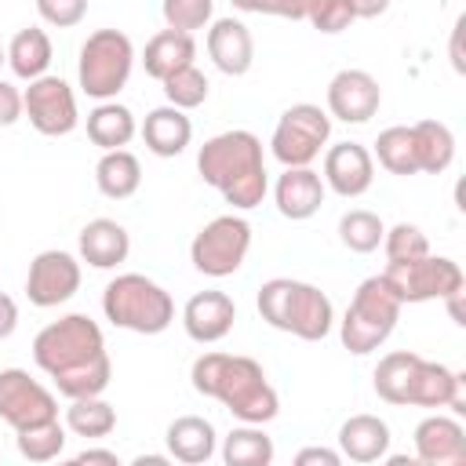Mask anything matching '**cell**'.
<instances>
[{
  "mask_svg": "<svg viewBox=\"0 0 466 466\" xmlns=\"http://www.w3.org/2000/svg\"><path fill=\"white\" fill-rule=\"evenodd\" d=\"M33 360L69 400L106 393L113 379L106 335L98 320H91L87 313H66L47 328H40L33 339Z\"/></svg>",
  "mask_w": 466,
  "mask_h": 466,
  "instance_id": "cell-1",
  "label": "cell"
},
{
  "mask_svg": "<svg viewBox=\"0 0 466 466\" xmlns=\"http://www.w3.org/2000/svg\"><path fill=\"white\" fill-rule=\"evenodd\" d=\"M189 382L200 397L218 400L240 422L266 426L280 411V397L269 386L262 364L240 353H218V350L200 353L189 368Z\"/></svg>",
  "mask_w": 466,
  "mask_h": 466,
  "instance_id": "cell-2",
  "label": "cell"
},
{
  "mask_svg": "<svg viewBox=\"0 0 466 466\" xmlns=\"http://www.w3.org/2000/svg\"><path fill=\"white\" fill-rule=\"evenodd\" d=\"M197 171L200 178L222 193L226 204H233L237 211H251L266 200L269 193V175H266V160H262V142L255 131L233 127V131H218L211 135L200 149H197Z\"/></svg>",
  "mask_w": 466,
  "mask_h": 466,
  "instance_id": "cell-3",
  "label": "cell"
},
{
  "mask_svg": "<svg viewBox=\"0 0 466 466\" xmlns=\"http://www.w3.org/2000/svg\"><path fill=\"white\" fill-rule=\"evenodd\" d=\"M255 306H258V317L269 328L288 331L302 342H320L335 328L331 299L317 284H306V280H295V277L266 280L255 295Z\"/></svg>",
  "mask_w": 466,
  "mask_h": 466,
  "instance_id": "cell-4",
  "label": "cell"
},
{
  "mask_svg": "<svg viewBox=\"0 0 466 466\" xmlns=\"http://www.w3.org/2000/svg\"><path fill=\"white\" fill-rule=\"evenodd\" d=\"M102 313L113 328L160 335L175 320V299L146 273H116L102 291Z\"/></svg>",
  "mask_w": 466,
  "mask_h": 466,
  "instance_id": "cell-5",
  "label": "cell"
},
{
  "mask_svg": "<svg viewBox=\"0 0 466 466\" xmlns=\"http://www.w3.org/2000/svg\"><path fill=\"white\" fill-rule=\"evenodd\" d=\"M400 309H404V302L393 295V288L386 284L382 273L360 280L353 299H350V306H346V313H342V320H339L342 346L353 357L375 353L393 335V328L400 320Z\"/></svg>",
  "mask_w": 466,
  "mask_h": 466,
  "instance_id": "cell-6",
  "label": "cell"
},
{
  "mask_svg": "<svg viewBox=\"0 0 466 466\" xmlns=\"http://www.w3.org/2000/svg\"><path fill=\"white\" fill-rule=\"evenodd\" d=\"M135 69V44L127 33L120 29H95L84 44H80V58H76V80L80 91L95 102H109L116 98Z\"/></svg>",
  "mask_w": 466,
  "mask_h": 466,
  "instance_id": "cell-7",
  "label": "cell"
},
{
  "mask_svg": "<svg viewBox=\"0 0 466 466\" xmlns=\"http://www.w3.org/2000/svg\"><path fill=\"white\" fill-rule=\"evenodd\" d=\"M331 138V116L328 109L313 106V102H295L280 113L273 135H269V153L284 164V167H309Z\"/></svg>",
  "mask_w": 466,
  "mask_h": 466,
  "instance_id": "cell-8",
  "label": "cell"
},
{
  "mask_svg": "<svg viewBox=\"0 0 466 466\" xmlns=\"http://www.w3.org/2000/svg\"><path fill=\"white\" fill-rule=\"evenodd\" d=\"M251 251V226L244 215H218L208 226H200V233L189 244V262L197 273L204 277H233L244 258Z\"/></svg>",
  "mask_w": 466,
  "mask_h": 466,
  "instance_id": "cell-9",
  "label": "cell"
},
{
  "mask_svg": "<svg viewBox=\"0 0 466 466\" xmlns=\"http://www.w3.org/2000/svg\"><path fill=\"white\" fill-rule=\"evenodd\" d=\"M386 284L393 288V295L404 306L415 302H433V299H448L451 291L466 288L462 266L448 255H419V258H404V262H390L382 269Z\"/></svg>",
  "mask_w": 466,
  "mask_h": 466,
  "instance_id": "cell-10",
  "label": "cell"
},
{
  "mask_svg": "<svg viewBox=\"0 0 466 466\" xmlns=\"http://www.w3.org/2000/svg\"><path fill=\"white\" fill-rule=\"evenodd\" d=\"M22 116H29V124L40 135L62 138V135H69L80 124L76 95H73V87L62 76L44 73V76L29 80V87L22 91Z\"/></svg>",
  "mask_w": 466,
  "mask_h": 466,
  "instance_id": "cell-11",
  "label": "cell"
},
{
  "mask_svg": "<svg viewBox=\"0 0 466 466\" xmlns=\"http://www.w3.org/2000/svg\"><path fill=\"white\" fill-rule=\"evenodd\" d=\"M0 419L11 430H25L36 422L58 419V400L25 368H4L0 371Z\"/></svg>",
  "mask_w": 466,
  "mask_h": 466,
  "instance_id": "cell-12",
  "label": "cell"
},
{
  "mask_svg": "<svg viewBox=\"0 0 466 466\" xmlns=\"http://www.w3.org/2000/svg\"><path fill=\"white\" fill-rule=\"evenodd\" d=\"M80 291V258L62 251V248H47L29 262L25 273V299L36 309H55L62 302H69Z\"/></svg>",
  "mask_w": 466,
  "mask_h": 466,
  "instance_id": "cell-13",
  "label": "cell"
},
{
  "mask_svg": "<svg viewBox=\"0 0 466 466\" xmlns=\"http://www.w3.org/2000/svg\"><path fill=\"white\" fill-rule=\"evenodd\" d=\"M328 116L342 124H368L382 106V87L368 69H339L328 80Z\"/></svg>",
  "mask_w": 466,
  "mask_h": 466,
  "instance_id": "cell-14",
  "label": "cell"
},
{
  "mask_svg": "<svg viewBox=\"0 0 466 466\" xmlns=\"http://www.w3.org/2000/svg\"><path fill=\"white\" fill-rule=\"evenodd\" d=\"M324 186L346 200L364 197L375 182V157L360 142H335L324 149Z\"/></svg>",
  "mask_w": 466,
  "mask_h": 466,
  "instance_id": "cell-15",
  "label": "cell"
},
{
  "mask_svg": "<svg viewBox=\"0 0 466 466\" xmlns=\"http://www.w3.org/2000/svg\"><path fill=\"white\" fill-rule=\"evenodd\" d=\"M415 459L422 466H466V430L459 415H426L415 426Z\"/></svg>",
  "mask_w": 466,
  "mask_h": 466,
  "instance_id": "cell-16",
  "label": "cell"
},
{
  "mask_svg": "<svg viewBox=\"0 0 466 466\" xmlns=\"http://www.w3.org/2000/svg\"><path fill=\"white\" fill-rule=\"evenodd\" d=\"M233 320H237V302L226 291H215V288L189 295L186 306H182V328L200 346L222 342L233 331Z\"/></svg>",
  "mask_w": 466,
  "mask_h": 466,
  "instance_id": "cell-17",
  "label": "cell"
},
{
  "mask_svg": "<svg viewBox=\"0 0 466 466\" xmlns=\"http://www.w3.org/2000/svg\"><path fill=\"white\" fill-rule=\"evenodd\" d=\"M462 371L441 364V360H419L408 404L411 408H451V415H466V393H462Z\"/></svg>",
  "mask_w": 466,
  "mask_h": 466,
  "instance_id": "cell-18",
  "label": "cell"
},
{
  "mask_svg": "<svg viewBox=\"0 0 466 466\" xmlns=\"http://www.w3.org/2000/svg\"><path fill=\"white\" fill-rule=\"evenodd\" d=\"M324 193H328V186H324L320 171H313V167H284L277 186H273L277 211L284 218H291V222L313 218L320 211V204H324Z\"/></svg>",
  "mask_w": 466,
  "mask_h": 466,
  "instance_id": "cell-19",
  "label": "cell"
},
{
  "mask_svg": "<svg viewBox=\"0 0 466 466\" xmlns=\"http://www.w3.org/2000/svg\"><path fill=\"white\" fill-rule=\"evenodd\" d=\"M208 58L226 76H244L255 62L251 29L240 18H215L208 29Z\"/></svg>",
  "mask_w": 466,
  "mask_h": 466,
  "instance_id": "cell-20",
  "label": "cell"
},
{
  "mask_svg": "<svg viewBox=\"0 0 466 466\" xmlns=\"http://www.w3.org/2000/svg\"><path fill=\"white\" fill-rule=\"evenodd\" d=\"M76 251L95 269H116L131 255V237L116 218H91L76 237Z\"/></svg>",
  "mask_w": 466,
  "mask_h": 466,
  "instance_id": "cell-21",
  "label": "cell"
},
{
  "mask_svg": "<svg viewBox=\"0 0 466 466\" xmlns=\"http://www.w3.org/2000/svg\"><path fill=\"white\" fill-rule=\"evenodd\" d=\"M138 135H142V142H146V149H149L153 157H164V160H167V157H178V153L189 146V138H193V120L186 116V109L157 106V109L146 113Z\"/></svg>",
  "mask_w": 466,
  "mask_h": 466,
  "instance_id": "cell-22",
  "label": "cell"
},
{
  "mask_svg": "<svg viewBox=\"0 0 466 466\" xmlns=\"http://www.w3.org/2000/svg\"><path fill=\"white\" fill-rule=\"evenodd\" d=\"M339 451L350 462H379L390 451V426L379 415H350L339 426Z\"/></svg>",
  "mask_w": 466,
  "mask_h": 466,
  "instance_id": "cell-23",
  "label": "cell"
},
{
  "mask_svg": "<svg viewBox=\"0 0 466 466\" xmlns=\"http://www.w3.org/2000/svg\"><path fill=\"white\" fill-rule=\"evenodd\" d=\"M164 441H167V455L186 466H200L218 451V433L204 415H178L167 426Z\"/></svg>",
  "mask_w": 466,
  "mask_h": 466,
  "instance_id": "cell-24",
  "label": "cell"
},
{
  "mask_svg": "<svg viewBox=\"0 0 466 466\" xmlns=\"http://www.w3.org/2000/svg\"><path fill=\"white\" fill-rule=\"evenodd\" d=\"M193 58H197V40L193 33H178V29H160L142 47V66L153 80H164L175 69L193 66Z\"/></svg>",
  "mask_w": 466,
  "mask_h": 466,
  "instance_id": "cell-25",
  "label": "cell"
},
{
  "mask_svg": "<svg viewBox=\"0 0 466 466\" xmlns=\"http://www.w3.org/2000/svg\"><path fill=\"white\" fill-rule=\"evenodd\" d=\"M95 186L109 200H127L142 186V164L131 149H106L95 164Z\"/></svg>",
  "mask_w": 466,
  "mask_h": 466,
  "instance_id": "cell-26",
  "label": "cell"
},
{
  "mask_svg": "<svg viewBox=\"0 0 466 466\" xmlns=\"http://www.w3.org/2000/svg\"><path fill=\"white\" fill-rule=\"evenodd\" d=\"M135 135H138L135 113H131L127 106H120L116 98L98 102V106L87 113V138H91L102 153H106V149H124Z\"/></svg>",
  "mask_w": 466,
  "mask_h": 466,
  "instance_id": "cell-27",
  "label": "cell"
},
{
  "mask_svg": "<svg viewBox=\"0 0 466 466\" xmlns=\"http://www.w3.org/2000/svg\"><path fill=\"white\" fill-rule=\"evenodd\" d=\"M411 142H415V164L426 175H444L455 160V135L444 120H419L411 124Z\"/></svg>",
  "mask_w": 466,
  "mask_h": 466,
  "instance_id": "cell-28",
  "label": "cell"
},
{
  "mask_svg": "<svg viewBox=\"0 0 466 466\" xmlns=\"http://www.w3.org/2000/svg\"><path fill=\"white\" fill-rule=\"evenodd\" d=\"M419 360H422V357L411 353V350H393V353H386V357L375 364V375H371V386H375L379 400L397 404V408H408V393H411V379H415Z\"/></svg>",
  "mask_w": 466,
  "mask_h": 466,
  "instance_id": "cell-29",
  "label": "cell"
},
{
  "mask_svg": "<svg viewBox=\"0 0 466 466\" xmlns=\"http://www.w3.org/2000/svg\"><path fill=\"white\" fill-rule=\"evenodd\" d=\"M7 66L18 80H36L51 66V36L40 25H25L7 44Z\"/></svg>",
  "mask_w": 466,
  "mask_h": 466,
  "instance_id": "cell-30",
  "label": "cell"
},
{
  "mask_svg": "<svg viewBox=\"0 0 466 466\" xmlns=\"http://www.w3.org/2000/svg\"><path fill=\"white\" fill-rule=\"evenodd\" d=\"M273 455H277L273 437L255 422H240L222 437V462L226 466H269Z\"/></svg>",
  "mask_w": 466,
  "mask_h": 466,
  "instance_id": "cell-31",
  "label": "cell"
},
{
  "mask_svg": "<svg viewBox=\"0 0 466 466\" xmlns=\"http://www.w3.org/2000/svg\"><path fill=\"white\" fill-rule=\"evenodd\" d=\"M66 430L73 437H84V441H102L116 430V408L109 400H102V393L73 397L66 408Z\"/></svg>",
  "mask_w": 466,
  "mask_h": 466,
  "instance_id": "cell-32",
  "label": "cell"
},
{
  "mask_svg": "<svg viewBox=\"0 0 466 466\" xmlns=\"http://www.w3.org/2000/svg\"><path fill=\"white\" fill-rule=\"evenodd\" d=\"M371 157H375L379 167H386L390 175H400V178L419 175L411 127H404V124H393V127L379 131V138H375V153H371Z\"/></svg>",
  "mask_w": 466,
  "mask_h": 466,
  "instance_id": "cell-33",
  "label": "cell"
},
{
  "mask_svg": "<svg viewBox=\"0 0 466 466\" xmlns=\"http://www.w3.org/2000/svg\"><path fill=\"white\" fill-rule=\"evenodd\" d=\"M66 422L58 419H47V422H36V426H25V430H15V444H18V455L29 459V462H51L66 451Z\"/></svg>",
  "mask_w": 466,
  "mask_h": 466,
  "instance_id": "cell-34",
  "label": "cell"
},
{
  "mask_svg": "<svg viewBox=\"0 0 466 466\" xmlns=\"http://www.w3.org/2000/svg\"><path fill=\"white\" fill-rule=\"evenodd\" d=\"M382 233H386V222L368 208H350L339 218V240L353 255H371L382 244Z\"/></svg>",
  "mask_w": 466,
  "mask_h": 466,
  "instance_id": "cell-35",
  "label": "cell"
},
{
  "mask_svg": "<svg viewBox=\"0 0 466 466\" xmlns=\"http://www.w3.org/2000/svg\"><path fill=\"white\" fill-rule=\"evenodd\" d=\"M160 87H164L167 106H175V109H197V106L208 102V91H211L208 76H204L197 66H182V69H175L171 76L160 80Z\"/></svg>",
  "mask_w": 466,
  "mask_h": 466,
  "instance_id": "cell-36",
  "label": "cell"
},
{
  "mask_svg": "<svg viewBox=\"0 0 466 466\" xmlns=\"http://www.w3.org/2000/svg\"><path fill=\"white\" fill-rule=\"evenodd\" d=\"M379 248L386 251L390 262H404V258L430 255V240H426V233H422L415 222H397V226H390V229L382 233V244H379Z\"/></svg>",
  "mask_w": 466,
  "mask_h": 466,
  "instance_id": "cell-37",
  "label": "cell"
},
{
  "mask_svg": "<svg viewBox=\"0 0 466 466\" xmlns=\"http://www.w3.org/2000/svg\"><path fill=\"white\" fill-rule=\"evenodd\" d=\"M215 0H160V15L167 22V29L178 33H197L211 22Z\"/></svg>",
  "mask_w": 466,
  "mask_h": 466,
  "instance_id": "cell-38",
  "label": "cell"
},
{
  "mask_svg": "<svg viewBox=\"0 0 466 466\" xmlns=\"http://www.w3.org/2000/svg\"><path fill=\"white\" fill-rule=\"evenodd\" d=\"M306 22H309L317 33H328V36H335V33L350 29V25L357 22V15H353L350 0H313V4H309V15H306Z\"/></svg>",
  "mask_w": 466,
  "mask_h": 466,
  "instance_id": "cell-39",
  "label": "cell"
},
{
  "mask_svg": "<svg viewBox=\"0 0 466 466\" xmlns=\"http://www.w3.org/2000/svg\"><path fill=\"white\" fill-rule=\"evenodd\" d=\"M36 15L55 29H73L87 15V0H36Z\"/></svg>",
  "mask_w": 466,
  "mask_h": 466,
  "instance_id": "cell-40",
  "label": "cell"
},
{
  "mask_svg": "<svg viewBox=\"0 0 466 466\" xmlns=\"http://www.w3.org/2000/svg\"><path fill=\"white\" fill-rule=\"evenodd\" d=\"M22 120V91L11 80H0V127H11Z\"/></svg>",
  "mask_w": 466,
  "mask_h": 466,
  "instance_id": "cell-41",
  "label": "cell"
},
{
  "mask_svg": "<svg viewBox=\"0 0 466 466\" xmlns=\"http://www.w3.org/2000/svg\"><path fill=\"white\" fill-rule=\"evenodd\" d=\"M309 4H313V0H269V11H266V15H277V18H291V22H306V15H309Z\"/></svg>",
  "mask_w": 466,
  "mask_h": 466,
  "instance_id": "cell-42",
  "label": "cell"
},
{
  "mask_svg": "<svg viewBox=\"0 0 466 466\" xmlns=\"http://www.w3.org/2000/svg\"><path fill=\"white\" fill-rule=\"evenodd\" d=\"M295 462H299V466H313V462H320V466H339V462H342V451H331V448H302V451L295 455Z\"/></svg>",
  "mask_w": 466,
  "mask_h": 466,
  "instance_id": "cell-43",
  "label": "cell"
},
{
  "mask_svg": "<svg viewBox=\"0 0 466 466\" xmlns=\"http://www.w3.org/2000/svg\"><path fill=\"white\" fill-rule=\"evenodd\" d=\"M15 328H18V306H15V299L7 291H0V342L11 339Z\"/></svg>",
  "mask_w": 466,
  "mask_h": 466,
  "instance_id": "cell-44",
  "label": "cell"
},
{
  "mask_svg": "<svg viewBox=\"0 0 466 466\" xmlns=\"http://www.w3.org/2000/svg\"><path fill=\"white\" fill-rule=\"evenodd\" d=\"M73 462H76V466H87V462L120 466V455H116V451H109V448H84V451H76V455H73Z\"/></svg>",
  "mask_w": 466,
  "mask_h": 466,
  "instance_id": "cell-45",
  "label": "cell"
},
{
  "mask_svg": "<svg viewBox=\"0 0 466 466\" xmlns=\"http://www.w3.org/2000/svg\"><path fill=\"white\" fill-rule=\"evenodd\" d=\"M350 7L357 18H379L390 11V0H350Z\"/></svg>",
  "mask_w": 466,
  "mask_h": 466,
  "instance_id": "cell-46",
  "label": "cell"
},
{
  "mask_svg": "<svg viewBox=\"0 0 466 466\" xmlns=\"http://www.w3.org/2000/svg\"><path fill=\"white\" fill-rule=\"evenodd\" d=\"M229 4L244 15H266L269 11V0H229Z\"/></svg>",
  "mask_w": 466,
  "mask_h": 466,
  "instance_id": "cell-47",
  "label": "cell"
},
{
  "mask_svg": "<svg viewBox=\"0 0 466 466\" xmlns=\"http://www.w3.org/2000/svg\"><path fill=\"white\" fill-rule=\"evenodd\" d=\"M459 33H462V18L455 22V29H451V66L462 73V55H459Z\"/></svg>",
  "mask_w": 466,
  "mask_h": 466,
  "instance_id": "cell-48",
  "label": "cell"
},
{
  "mask_svg": "<svg viewBox=\"0 0 466 466\" xmlns=\"http://www.w3.org/2000/svg\"><path fill=\"white\" fill-rule=\"evenodd\" d=\"M167 459H171V455H138L135 466H146V462H149V466H164Z\"/></svg>",
  "mask_w": 466,
  "mask_h": 466,
  "instance_id": "cell-49",
  "label": "cell"
},
{
  "mask_svg": "<svg viewBox=\"0 0 466 466\" xmlns=\"http://www.w3.org/2000/svg\"><path fill=\"white\" fill-rule=\"evenodd\" d=\"M4 62H7V47L0 44V66H4Z\"/></svg>",
  "mask_w": 466,
  "mask_h": 466,
  "instance_id": "cell-50",
  "label": "cell"
}]
</instances>
